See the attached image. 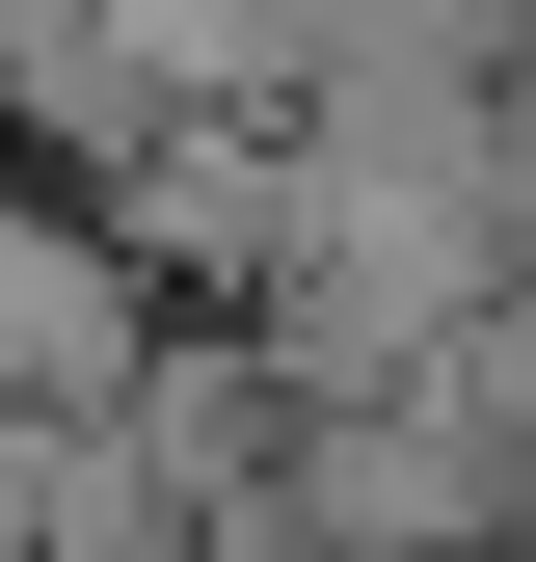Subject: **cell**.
Returning a JSON list of instances; mask_svg holds the SVG:
<instances>
[{
  "label": "cell",
  "mask_w": 536,
  "mask_h": 562,
  "mask_svg": "<svg viewBox=\"0 0 536 562\" xmlns=\"http://www.w3.org/2000/svg\"><path fill=\"white\" fill-rule=\"evenodd\" d=\"M108 375H134V268L0 188V402H108Z\"/></svg>",
  "instance_id": "cell-1"
}]
</instances>
